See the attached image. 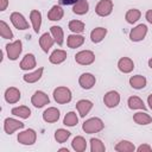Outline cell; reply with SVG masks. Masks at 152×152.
<instances>
[{
    "label": "cell",
    "instance_id": "cell-36",
    "mask_svg": "<svg viewBox=\"0 0 152 152\" xmlns=\"http://www.w3.org/2000/svg\"><path fill=\"white\" fill-rule=\"evenodd\" d=\"M90 151L91 152H104L106 151V146L100 139L91 138L90 139Z\"/></svg>",
    "mask_w": 152,
    "mask_h": 152
},
{
    "label": "cell",
    "instance_id": "cell-21",
    "mask_svg": "<svg viewBox=\"0 0 152 152\" xmlns=\"http://www.w3.org/2000/svg\"><path fill=\"white\" fill-rule=\"evenodd\" d=\"M66 51H64V50H61V49H57V50H55L51 55H50V57H49V61L52 63V64H61V63H63L65 59H66Z\"/></svg>",
    "mask_w": 152,
    "mask_h": 152
},
{
    "label": "cell",
    "instance_id": "cell-41",
    "mask_svg": "<svg viewBox=\"0 0 152 152\" xmlns=\"http://www.w3.org/2000/svg\"><path fill=\"white\" fill-rule=\"evenodd\" d=\"M145 18H146V20L152 25V10H148L147 12H146V14H145Z\"/></svg>",
    "mask_w": 152,
    "mask_h": 152
},
{
    "label": "cell",
    "instance_id": "cell-43",
    "mask_svg": "<svg viewBox=\"0 0 152 152\" xmlns=\"http://www.w3.org/2000/svg\"><path fill=\"white\" fill-rule=\"evenodd\" d=\"M147 103H148L150 109H152V94H151V95H148V97H147Z\"/></svg>",
    "mask_w": 152,
    "mask_h": 152
},
{
    "label": "cell",
    "instance_id": "cell-25",
    "mask_svg": "<svg viewBox=\"0 0 152 152\" xmlns=\"http://www.w3.org/2000/svg\"><path fill=\"white\" fill-rule=\"evenodd\" d=\"M43 71H44V68H38L37 70H34L33 72H28V74H25L23 76V80L27 83H36L40 80L42 75H43Z\"/></svg>",
    "mask_w": 152,
    "mask_h": 152
},
{
    "label": "cell",
    "instance_id": "cell-30",
    "mask_svg": "<svg viewBox=\"0 0 152 152\" xmlns=\"http://www.w3.org/2000/svg\"><path fill=\"white\" fill-rule=\"evenodd\" d=\"M127 104H128V108H131V109L146 110V106H145L144 101L140 97H138V96H131V97H128Z\"/></svg>",
    "mask_w": 152,
    "mask_h": 152
},
{
    "label": "cell",
    "instance_id": "cell-1",
    "mask_svg": "<svg viewBox=\"0 0 152 152\" xmlns=\"http://www.w3.org/2000/svg\"><path fill=\"white\" fill-rule=\"evenodd\" d=\"M103 127H104V124L100 118H90V119L86 120L82 125V129L87 134L99 133L100 131L103 129Z\"/></svg>",
    "mask_w": 152,
    "mask_h": 152
},
{
    "label": "cell",
    "instance_id": "cell-17",
    "mask_svg": "<svg viewBox=\"0 0 152 152\" xmlns=\"http://www.w3.org/2000/svg\"><path fill=\"white\" fill-rule=\"evenodd\" d=\"M36 65H37V62H36V57L33 53H26L20 62L21 70H31L36 68Z\"/></svg>",
    "mask_w": 152,
    "mask_h": 152
},
{
    "label": "cell",
    "instance_id": "cell-26",
    "mask_svg": "<svg viewBox=\"0 0 152 152\" xmlns=\"http://www.w3.org/2000/svg\"><path fill=\"white\" fill-rule=\"evenodd\" d=\"M146 83H147V81H146L145 76H142V75H134L129 78V84L134 89H142L146 87Z\"/></svg>",
    "mask_w": 152,
    "mask_h": 152
},
{
    "label": "cell",
    "instance_id": "cell-29",
    "mask_svg": "<svg viewBox=\"0 0 152 152\" xmlns=\"http://www.w3.org/2000/svg\"><path fill=\"white\" fill-rule=\"evenodd\" d=\"M50 32H51V34L55 39V43H57L58 45H62L63 42H64V32H63L62 27L53 25V26L50 27Z\"/></svg>",
    "mask_w": 152,
    "mask_h": 152
},
{
    "label": "cell",
    "instance_id": "cell-35",
    "mask_svg": "<svg viewBox=\"0 0 152 152\" xmlns=\"http://www.w3.org/2000/svg\"><path fill=\"white\" fill-rule=\"evenodd\" d=\"M70 134H71V133H70L68 129L58 128V129L55 132V139H56V141H57V142L63 144V142H65V141L69 139Z\"/></svg>",
    "mask_w": 152,
    "mask_h": 152
},
{
    "label": "cell",
    "instance_id": "cell-12",
    "mask_svg": "<svg viewBox=\"0 0 152 152\" xmlns=\"http://www.w3.org/2000/svg\"><path fill=\"white\" fill-rule=\"evenodd\" d=\"M78 83L83 89H91L96 83V78L90 72H83L78 78Z\"/></svg>",
    "mask_w": 152,
    "mask_h": 152
},
{
    "label": "cell",
    "instance_id": "cell-16",
    "mask_svg": "<svg viewBox=\"0 0 152 152\" xmlns=\"http://www.w3.org/2000/svg\"><path fill=\"white\" fill-rule=\"evenodd\" d=\"M118 68L124 74H129L134 69V62L128 57H121L118 62Z\"/></svg>",
    "mask_w": 152,
    "mask_h": 152
},
{
    "label": "cell",
    "instance_id": "cell-45",
    "mask_svg": "<svg viewBox=\"0 0 152 152\" xmlns=\"http://www.w3.org/2000/svg\"><path fill=\"white\" fill-rule=\"evenodd\" d=\"M59 151H65V152H68V148H64V147H63V148H59Z\"/></svg>",
    "mask_w": 152,
    "mask_h": 152
},
{
    "label": "cell",
    "instance_id": "cell-5",
    "mask_svg": "<svg viewBox=\"0 0 152 152\" xmlns=\"http://www.w3.org/2000/svg\"><path fill=\"white\" fill-rule=\"evenodd\" d=\"M75 61L81 65H90L95 61V53L90 50H82L75 55Z\"/></svg>",
    "mask_w": 152,
    "mask_h": 152
},
{
    "label": "cell",
    "instance_id": "cell-24",
    "mask_svg": "<svg viewBox=\"0 0 152 152\" xmlns=\"http://www.w3.org/2000/svg\"><path fill=\"white\" fill-rule=\"evenodd\" d=\"M107 34V28L104 27H95L90 32V39L93 43H100L103 40V38Z\"/></svg>",
    "mask_w": 152,
    "mask_h": 152
},
{
    "label": "cell",
    "instance_id": "cell-22",
    "mask_svg": "<svg viewBox=\"0 0 152 152\" xmlns=\"http://www.w3.org/2000/svg\"><path fill=\"white\" fill-rule=\"evenodd\" d=\"M63 15H64V11H63V8H62L61 6H58V5L52 6L51 10H50L49 13H48V18H49V20H51V21H58V20H61V19L63 18Z\"/></svg>",
    "mask_w": 152,
    "mask_h": 152
},
{
    "label": "cell",
    "instance_id": "cell-20",
    "mask_svg": "<svg viewBox=\"0 0 152 152\" xmlns=\"http://www.w3.org/2000/svg\"><path fill=\"white\" fill-rule=\"evenodd\" d=\"M30 19H31V24H32L34 32L38 33L40 30V25H42V13L37 10H32L30 13Z\"/></svg>",
    "mask_w": 152,
    "mask_h": 152
},
{
    "label": "cell",
    "instance_id": "cell-8",
    "mask_svg": "<svg viewBox=\"0 0 152 152\" xmlns=\"http://www.w3.org/2000/svg\"><path fill=\"white\" fill-rule=\"evenodd\" d=\"M31 103L36 107V108H42L44 107L45 104H49L50 103V99L48 96V94H45L44 91L42 90H37L32 97H31Z\"/></svg>",
    "mask_w": 152,
    "mask_h": 152
},
{
    "label": "cell",
    "instance_id": "cell-11",
    "mask_svg": "<svg viewBox=\"0 0 152 152\" xmlns=\"http://www.w3.org/2000/svg\"><path fill=\"white\" fill-rule=\"evenodd\" d=\"M10 19H11V23L13 24V26L15 28H18V30H26V28H28V23H27V20L25 19V17L21 13L13 12L11 14Z\"/></svg>",
    "mask_w": 152,
    "mask_h": 152
},
{
    "label": "cell",
    "instance_id": "cell-2",
    "mask_svg": "<svg viewBox=\"0 0 152 152\" xmlns=\"http://www.w3.org/2000/svg\"><path fill=\"white\" fill-rule=\"evenodd\" d=\"M71 91L66 87H57L53 90V99L59 104H65L71 101Z\"/></svg>",
    "mask_w": 152,
    "mask_h": 152
},
{
    "label": "cell",
    "instance_id": "cell-40",
    "mask_svg": "<svg viewBox=\"0 0 152 152\" xmlns=\"http://www.w3.org/2000/svg\"><path fill=\"white\" fill-rule=\"evenodd\" d=\"M8 6V0H0V11L4 12Z\"/></svg>",
    "mask_w": 152,
    "mask_h": 152
},
{
    "label": "cell",
    "instance_id": "cell-6",
    "mask_svg": "<svg viewBox=\"0 0 152 152\" xmlns=\"http://www.w3.org/2000/svg\"><path fill=\"white\" fill-rule=\"evenodd\" d=\"M146 34H147V26L145 24H139L131 30L129 39L132 42H140L146 37Z\"/></svg>",
    "mask_w": 152,
    "mask_h": 152
},
{
    "label": "cell",
    "instance_id": "cell-38",
    "mask_svg": "<svg viewBox=\"0 0 152 152\" xmlns=\"http://www.w3.org/2000/svg\"><path fill=\"white\" fill-rule=\"evenodd\" d=\"M0 36H1L4 39H12V38H13V32H12V30L10 28V26H8L4 20L0 21Z\"/></svg>",
    "mask_w": 152,
    "mask_h": 152
},
{
    "label": "cell",
    "instance_id": "cell-14",
    "mask_svg": "<svg viewBox=\"0 0 152 152\" xmlns=\"http://www.w3.org/2000/svg\"><path fill=\"white\" fill-rule=\"evenodd\" d=\"M59 119V110L56 107H49L43 113V120L48 124L57 122Z\"/></svg>",
    "mask_w": 152,
    "mask_h": 152
},
{
    "label": "cell",
    "instance_id": "cell-44",
    "mask_svg": "<svg viewBox=\"0 0 152 152\" xmlns=\"http://www.w3.org/2000/svg\"><path fill=\"white\" fill-rule=\"evenodd\" d=\"M148 66L152 69V58H150V59H148Z\"/></svg>",
    "mask_w": 152,
    "mask_h": 152
},
{
    "label": "cell",
    "instance_id": "cell-28",
    "mask_svg": "<svg viewBox=\"0 0 152 152\" xmlns=\"http://www.w3.org/2000/svg\"><path fill=\"white\" fill-rule=\"evenodd\" d=\"M89 11V4L87 0H78L76 4H74L72 12L78 15H83Z\"/></svg>",
    "mask_w": 152,
    "mask_h": 152
},
{
    "label": "cell",
    "instance_id": "cell-18",
    "mask_svg": "<svg viewBox=\"0 0 152 152\" xmlns=\"http://www.w3.org/2000/svg\"><path fill=\"white\" fill-rule=\"evenodd\" d=\"M93 108V102L89 101V100H80L77 103H76V109L80 114V116L84 118Z\"/></svg>",
    "mask_w": 152,
    "mask_h": 152
},
{
    "label": "cell",
    "instance_id": "cell-32",
    "mask_svg": "<svg viewBox=\"0 0 152 152\" xmlns=\"http://www.w3.org/2000/svg\"><path fill=\"white\" fill-rule=\"evenodd\" d=\"M11 113L15 116H19L21 119H28L31 116V109L27 106H19V107H14Z\"/></svg>",
    "mask_w": 152,
    "mask_h": 152
},
{
    "label": "cell",
    "instance_id": "cell-23",
    "mask_svg": "<svg viewBox=\"0 0 152 152\" xmlns=\"http://www.w3.org/2000/svg\"><path fill=\"white\" fill-rule=\"evenodd\" d=\"M133 120L138 125H148L152 122V116L150 114H147L145 110H142V112L135 113L133 115Z\"/></svg>",
    "mask_w": 152,
    "mask_h": 152
},
{
    "label": "cell",
    "instance_id": "cell-9",
    "mask_svg": "<svg viewBox=\"0 0 152 152\" xmlns=\"http://www.w3.org/2000/svg\"><path fill=\"white\" fill-rule=\"evenodd\" d=\"M24 128V124L13 118H6L4 121V129L7 134H13L15 131Z\"/></svg>",
    "mask_w": 152,
    "mask_h": 152
},
{
    "label": "cell",
    "instance_id": "cell-15",
    "mask_svg": "<svg viewBox=\"0 0 152 152\" xmlns=\"http://www.w3.org/2000/svg\"><path fill=\"white\" fill-rule=\"evenodd\" d=\"M53 43H55V39H53L52 34H50L48 32L43 33L39 38V45H40V48L44 52H49V50L52 48Z\"/></svg>",
    "mask_w": 152,
    "mask_h": 152
},
{
    "label": "cell",
    "instance_id": "cell-31",
    "mask_svg": "<svg viewBox=\"0 0 152 152\" xmlns=\"http://www.w3.org/2000/svg\"><path fill=\"white\" fill-rule=\"evenodd\" d=\"M135 150L134 144L128 140H121L115 145V151L118 152H134Z\"/></svg>",
    "mask_w": 152,
    "mask_h": 152
},
{
    "label": "cell",
    "instance_id": "cell-13",
    "mask_svg": "<svg viewBox=\"0 0 152 152\" xmlns=\"http://www.w3.org/2000/svg\"><path fill=\"white\" fill-rule=\"evenodd\" d=\"M21 97V94H20V90L17 89L15 87H10L6 89L5 91V100L7 103H11V104H14L17 102H19Z\"/></svg>",
    "mask_w": 152,
    "mask_h": 152
},
{
    "label": "cell",
    "instance_id": "cell-37",
    "mask_svg": "<svg viewBox=\"0 0 152 152\" xmlns=\"http://www.w3.org/2000/svg\"><path fill=\"white\" fill-rule=\"evenodd\" d=\"M69 30L74 33H82L84 31V23L81 20H71L69 21Z\"/></svg>",
    "mask_w": 152,
    "mask_h": 152
},
{
    "label": "cell",
    "instance_id": "cell-42",
    "mask_svg": "<svg viewBox=\"0 0 152 152\" xmlns=\"http://www.w3.org/2000/svg\"><path fill=\"white\" fill-rule=\"evenodd\" d=\"M78 0H59V2L62 5H71V4H76Z\"/></svg>",
    "mask_w": 152,
    "mask_h": 152
},
{
    "label": "cell",
    "instance_id": "cell-39",
    "mask_svg": "<svg viewBox=\"0 0 152 152\" xmlns=\"http://www.w3.org/2000/svg\"><path fill=\"white\" fill-rule=\"evenodd\" d=\"M137 151L138 152H151L152 151V147L148 144H142V145H140V146L137 147Z\"/></svg>",
    "mask_w": 152,
    "mask_h": 152
},
{
    "label": "cell",
    "instance_id": "cell-4",
    "mask_svg": "<svg viewBox=\"0 0 152 152\" xmlns=\"http://www.w3.org/2000/svg\"><path fill=\"white\" fill-rule=\"evenodd\" d=\"M18 142L21 145H33L37 140V133L32 128H27L25 131H21L18 134Z\"/></svg>",
    "mask_w": 152,
    "mask_h": 152
},
{
    "label": "cell",
    "instance_id": "cell-33",
    "mask_svg": "<svg viewBox=\"0 0 152 152\" xmlns=\"http://www.w3.org/2000/svg\"><path fill=\"white\" fill-rule=\"evenodd\" d=\"M140 15H141V12L137 8H131L126 12V15H125V19L128 24H134L137 23L139 19H140Z\"/></svg>",
    "mask_w": 152,
    "mask_h": 152
},
{
    "label": "cell",
    "instance_id": "cell-10",
    "mask_svg": "<svg viewBox=\"0 0 152 152\" xmlns=\"http://www.w3.org/2000/svg\"><path fill=\"white\" fill-rule=\"evenodd\" d=\"M103 103L108 108H115L120 103V94L115 90H109L103 96Z\"/></svg>",
    "mask_w": 152,
    "mask_h": 152
},
{
    "label": "cell",
    "instance_id": "cell-7",
    "mask_svg": "<svg viewBox=\"0 0 152 152\" xmlns=\"http://www.w3.org/2000/svg\"><path fill=\"white\" fill-rule=\"evenodd\" d=\"M113 11V1L112 0H100L95 7V12L100 17H107Z\"/></svg>",
    "mask_w": 152,
    "mask_h": 152
},
{
    "label": "cell",
    "instance_id": "cell-3",
    "mask_svg": "<svg viewBox=\"0 0 152 152\" xmlns=\"http://www.w3.org/2000/svg\"><path fill=\"white\" fill-rule=\"evenodd\" d=\"M23 51V43L20 39L14 40L13 43H10L6 45V52H7V57L11 61H15L19 58V56L21 55Z\"/></svg>",
    "mask_w": 152,
    "mask_h": 152
},
{
    "label": "cell",
    "instance_id": "cell-19",
    "mask_svg": "<svg viewBox=\"0 0 152 152\" xmlns=\"http://www.w3.org/2000/svg\"><path fill=\"white\" fill-rule=\"evenodd\" d=\"M84 43V37L78 34V33H74V34H70L68 36V39H66V44L70 49H76V48H80L81 45H83Z\"/></svg>",
    "mask_w": 152,
    "mask_h": 152
},
{
    "label": "cell",
    "instance_id": "cell-27",
    "mask_svg": "<svg viewBox=\"0 0 152 152\" xmlns=\"http://www.w3.org/2000/svg\"><path fill=\"white\" fill-rule=\"evenodd\" d=\"M71 147H72V150L76 151V152H83V151H86V148H87V141H86V139H84L83 137L77 135V137H75V138L72 139V141H71Z\"/></svg>",
    "mask_w": 152,
    "mask_h": 152
},
{
    "label": "cell",
    "instance_id": "cell-34",
    "mask_svg": "<svg viewBox=\"0 0 152 152\" xmlns=\"http://www.w3.org/2000/svg\"><path fill=\"white\" fill-rule=\"evenodd\" d=\"M78 122V118H77V114L75 112H69L65 114L64 119H63V124L68 127H74L76 126Z\"/></svg>",
    "mask_w": 152,
    "mask_h": 152
}]
</instances>
